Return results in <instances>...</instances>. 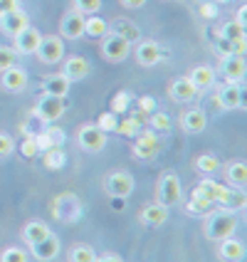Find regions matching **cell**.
I'll return each instance as SVG.
<instances>
[{"mask_svg": "<svg viewBox=\"0 0 247 262\" xmlns=\"http://www.w3.org/2000/svg\"><path fill=\"white\" fill-rule=\"evenodd\" d=\"M168 220V208L161 203H153V205H146L141 210V223L144 225H151V228H159Z\"/></svg>", "mask_w": 247, "mask_h": 262, "instance_id": "d4e9b609", "label": "cell"}, {"mask_svg": "<svg viewBox=\"0 0 247 262\" xmlns=\"http://www.w3.org/2000/svg\"><path fill=\"white\" fill-rule=\"evenodd\" d=\"M0 262H28V252L20 248H8L0 255Z\"/></svg>", "mask_w": 247, "mask_h": 262, "instance_id": "ab89813d", "label": "cell"}, {"mask_svg": "<svg viewBox=\"0 0 247 262\" xmlns=\"http://www.w3.org/2000/svg\"><path fill=\"white\" fill-rule=\"evenodd\" d=\"M247 72V64L242 55H228L222 57V74L228 82H242V77Z\"/></svg>", "mask_w": 247, "mask_h": 262, "instance_id": "9a60e30c", "label": "cell"}, {"mask_svg": "<svg viewBox=\"0 0 247 262\" xmlns=\"http://www.w3.org/2000/svg\"><path fill=\"white\" fill-rule=\"evenodd\" d=\"M181 126L188 134H200L208 126V117H205L203 109H188L181 114Z\"/></svg>", "mask_w": 247, "mask_h": 262, "instance_id": "44dd1931", "label": "cell"}, {"mask_svg": "<svg viewBox=\"0 0 247 262\" xmlns=\"http://www.w3.org/2000/svg\"><path fill=\"white\" fill-rule=\"evenodd\" d=\"M84 17L87 15L77 13V10H70V13L62 15V23H59V32L64 40H77L84 35Z\"/></svg>", "mask_w": 247, "mask_h": 262, "instance_id": "9c48e42d", "label": "cell"}, {"mask_svg": "<svg viewBox=\"0 0 247 262\" xmlns=\"http://www.w3.org/2000/svg\"><path fill=\"white\" fill-rule=\"evenodd\" d=\"M133 156L136 159H144V161H151V159H156L159 156V151H161V139L153 134V131H146L141 129L136 136H133Z\"/></svg>", "mask_w": 247, "mask_h": 262, "instance_id": "7a4b0ae2", "label": "cell"}, {"mask_svg": "<svg viewBox=\"0 0 247 262\" xmlns=\"http://www.w3.org/2000/svg\"><path fill=\"white\" fill-rule=\"evenodd\" d=\"M94 262H124V260H121L119 255H111V252H104L102 257H97Z\"/></svg>", "mask_w": 247, "mask_h": 262, "instance_id": "816d5d0a", "label": "cell"}, {"mask_svg": "<svg viewBox=\"0 0 247 262\" xmlns=\"http://www.w3.org/2000/svg\"><path fill=\"white\" fill-rule=\"evenodd\" d=\"M104 188L114 198H126L133 190V178L126 171H114V173H109L104 178Z\"/></svg>", "mask_w": 247, "mask_h": 262, "instance_id": "ba28073f", "label": "cell"}, {"mask_svg": "<svg viewBox=\"0 0 247 262\" xmlns=\"http://www.w3.org/2000/svg\"><path fill=\"white\" fill-rule=\"evenodd\" d=\"M28 25H30L28 15L23 13L20 8H17V10H10V13H5L3 17H0V28H3L5 35H17L20 30L28 28Z\"/></svg>", "mask_w": 247, "mask_h": 262, "instance_id": "ac0fdd59", "label": "cell"}, {"mask_svg": "<svg viewBox=\"0 0 247 262\" xmlns=\"http://www.w3.org/2000/svg\"><path fill=\"white\" fill-rule=\"evenodd\" d=\"M220 190H222V186H220V183H215V181H210V178H203V181H200V183L195 186V190H193V193L203 195L205 201H210V203H218Z\"/></svg>", "mask_w": 247, "mask_h": 262, "instance_id": "f1b7e54d", "label": "cell"}, {"mask_svg": "<svg viewBox=\"0 0 247 262\" xmlns=\"http://www.w3.org/2000/svg\"><path fill=\"white\" fill-rule=\"evenodd\" d=\"M106 32H109V23H106L104 17H99V15H89V17H84V35H89V37H99V40H102Z\"/></svg>", "mask_w": 247, "mask_h": 262, "instance_id": "83f0119b", "label": "cell"}, {"mask_svg": "<svg viewBox=\"0 0 247 262\" xmlns=\"http://www.w3.org/2000/svg\"><path fill=\"white\" fill-rule=\"evenodd\" d=\"M15 148V141L8 134H0V156H10Z\"/></svg>", "mask_w": 247, "mask_h": 262, "instance_id": "bcb514c9", "label": "cell"}, {"mask_svg": "<svg viewBox=\"0 0 247 262\" xmlns=\"http://www.w3.org/2000/svg\"><path fill=\"white\" fill-rule=\"evenodd\" d=\"M70 79L64 77V74L59 72V74H50V77H44V82H42V87H44V94H52V97H67L70 94Z\"/></svg>", "mask_w": 247, "mask_h": 262, "instance_id": "603a6c76", "label": "cell"}, {"mask_svg": "<svg viewBox=\"0 0 247 262\" xmlns=\"http://www.w3.org/2000/svg\"><path fill=\"white\" fill-rule=\"evenodd\" d=\"M35 144L40 151H47V148H55V146H62V134L57 129H50L40 134V136H35Z\"/></svg>", "mask_w": 247, "mask_h": 262, "instance_id": "4dcf8cb0", "label": "cell"}, {"mask_svg": "<svg viewBox=\"0 0 247 262\" xmlns=\"http://www.w3.org/2000/svg\"><path fill=\"white\" fill-rule=\"evenodd\" d=\"M161 55H163V52H161V45L153 42V40H144V42H139V47H136V59H139L141 67L159 64Z\"/></svg>", "mask_w": 247, "mask_h": 262, "instance_id": "5bb4252c", "label": "cell"}, {"mask_svg": "<svg viewBox=\"0 0 247 262\" xmlns=\"http://www.w3.org/2000/svg\"><path fill=\"white\" fill-rule=\"evenodd\" d=\"M215 102L220 104V109H237L242 104V89L237 87V82H228L225 87H220Z\"/></svg>", "mask_w": 247, "mask_h": 262, "instance_id": "2e32d148", "label": "cell"}, {"mask_svg": "<svg viewBox=\"0 0 247 262\" xmlns=\"http://www.w3.org/2000/svg\"><path fill=\"white\" fill-rule=\"evenodd\" d=\"M121 5H124V8H131V10H136V8H144L146 0H121Z\"/></svg>", "mask_w": 247, "mask_h": 262, "instance_id": "f907efd6", "label": "cell"}, {"mask_svg": "<svg viewBox=\"0 0 247 262\" xmlns=\"http://www.w3.org/2000/svg\"><path fill=\"white\" fill-rule=\"evenodd\" d=\"M0 84L5 92H23L28 87V72L20 70V67H8V70H3Z\"/></svg>", "mask_w": 247, "mask_h": 262, "instance_id": "4fadbf2b", "label": "cell"}, {"mask_svg": "<svg viewBox=\"0 0 247 262\" xmlns=\"http://www.w3.org/2000/svg\"><path fill=\"white\" fill-rule=\"evenodd\" d=\"M228 181L233 183V186H245L247 183V163H242V161H235V163H230L228 166Z\"/></svg>", "mask_w": 247, "mask_h": 262, "instance_id": "f546056e", "label": "cell"}, {"mask_svg": "<svg viewBox=\"0 0 247 262\" xmlns=\"http://www.w3.org/2000/svg\"><path fill=\"white\" fill-rule=\"evenodd\" d=\"M117 124H119V119L114 112H104L102 117L97 119V126L102 131H117Z\"/></svg>", "mask_w": 247, "mask_h": 262, "instance_id": "f35d334b", "label": "cell"}, {"mask_svg": "<svg viewBox=\"0 0 247 262\" xmlns=\"http://www.w3.org/2000/svg\"><path fill=\"white\" fill-rule=\"evenodd\" d=\"M220 37H225V40H230V42H240V40H245V28L237 25L235 20H230V23H225V25L220 28Z\"/></svg>", "mask_w": 247, "mask_h": 262, "instance_id": "1f68e13d", "label": "cell"}, {"mask_svg": "<svg viewBox=\"0 0 247 262\" xmlns=\"http://www.w3.org/2000/svg\"><path fill=\"white\" fill-rule=\"evenodd\" d=\"M235 23H237V25H242V28H247V5H242V8L237 10V17H235Z\"/></svg>", "mask_w": 247, "mask_h": 262, "instance_id": "681fc988", "label": "cell"}, {"mask_svg": "<svg viewBox=\"0 0 247 262\" xmlns=\"http://www.w3.org/2000/svg\"><path fill=\"white\" fill-rule=\"evenodd\" d=\"M44 166H47V168H52V171L62 168V166H64V151H62L59 146L47 148V151H44Z\"/></svg>", "mask_w": 247, "mask_h": 262, "instance_id": "e575fe53", "label": "cell"}, {"mask_svg": "<svg viewBox=\"0 0 247 262\" xmlns=\"http://www.w3.org/2000/svg\"><path fill=\"white\" fill-rule=\"evenodd\" d=\"M55 215L59 220H74L79 215V201L74 195H70V193L59 195L57 201H55Z\"/></svg>", "mask_w": 247, "mask_h": 262, "instance_id": "ffe728a7", "label": "cell"}, {"mask_svg": "<svg viewBox=\"0 0 247 262\" xmlns=\"http://www.w3.org/2000/svg\"><path fill=\"white\" fill-rule=\"evenodd\" d=\"M15 57H17L15 50H10V47H0V72L8 70V67H15Z\"/></svg>", "mask_w": 247, "mask_h": 262, "instance_id": "60d3db41", "label": "cell"}, {"mask_svg": "<svg viewBox=\"0 0 247 262\" xmlns=\"http://www.w3.org/2000/svg\"><path fill=\"white\" fill-rule=\"evenodd\" d=\"M74 10L82 15H94L99 8H102V0H72Z\"/></svg>", "mask_w": 247, "mask_h": 262, "instance_id": "74e56055", "label": "cell"}, {"mask_svg": "<svg viewBox=\"0 0 247 262\" xmlns=\"http://www.w3.org/2000/svg\"><path fill=\"white\" fill-rule=\"evenodd\" d=\"M183 195V188H181V178L175 173H163L159 181V203L161 205H175Z\"/></svg>", "mask_w": 247, "mask_h": 262, "instance_id": "8992f818", "label": "cell"}, {"mask_svg": "<svg viewBox=\"0 0 247 262\" xmlns=\"http://www.w3.org/2000/svg\"><path fill=\"white\" fill-rule=\"evenodd\" d=\"M35 55L40 57V62L44 64H57L59 59L64 57V42H62V37L57 35H47L40 40V47L35 50Z\"/></svg>", "mask_w": 247, "mask_h": 262, "instance_id": "52a82bcc", "label": "cell"}, {"mask_svg": "<svg viewBox=\"0 0 247 262\" xmlns=\"http://www.w3.org/2000/svg\"><path fill=\"white\" fill-rule=\"evenodd\" d=\"M77 144L79 148H84L89 154H97L106 146V131H102L97 124H84L82 129L77 131Z\"/></svg>", "mask_w": 247, "mask_h": 262, "instance_id": "3957f363", "label": "cell"}, {"mask_svg": "<svg viewBox=\"0 0 247 262\" xmlns=\"http://www.w3.org/2000/svg\"><path fill=\"white\" fill-rule=\"evenodd\" d=\"M186 208H188V213H193V215H208V213H210V208H213V203H210V201H205L203 195L193 193Z\"/></svg>", "mask_w": 247, "mask_h": 262, "instance_id": "d6a6232c", "label": "cell"}, {"mask_svg": "<svg viewBox=\"0 0 247 262\" xmlns=\"http://www.w3.org/2000/svg\"><path fill=\"white\" fill-rule=\"evenodd\" d=\"M35 114L42 119L44 124H52L64 114V99L62 97H52V94H42L37 104H35Z\"/></svg>", "mask_w": 247, "mask_h": 262, "instance_id": "277c9868", "label": "cell"}, {"mask_svg": "<svg viewBox=\"0 0 247 262\" xmlns=\"http://www.w3.org/2000/svg\"><path fill=\"white\" fill-rule=\"evenodd\" d=\"M168 92H171V97H173L175 102L181 104H188L195 99V94H198V89L190 84L188 77H178V79H173L171 82V87H168Z\"/></svg>", "mask_w": 247, "mask_h": 262, "instance_id": "e0dca14e", "label": "cell"}, {"mask_svg": "<svg viewBox=\"0 0 247 262\" xmlns=\"http://www.w3.org/2000/svg\"><path fill=\"white\" fill-rule=\"evenodd\" d=\"M220 257L225 262H240L245 257V245L235 237H225L220 240Z\"/></svg>", "mask_w": 247, "mask_h": 262, "instance_id": "484cf974", "label": "cell"}, {"mask_svg": "<svg viewBox=\"0 0 247 262\" xmlns=\"http://www.w3.org/2000/svg\"><path fill=\"white\" fill-rule=\"evenodd\" d=\"M237 230V218H235L230 210H215V213H208L205 220V237L208 240H225V237H233Z\"/></svg>", "mask_w": 247, "mask_h": 262, "instance_id": "6da1fadb", "label": "cell"}, {"mask_svg": "<svg viewBox=\"0 0 247 262\" xmlns=\"http://www.w3.org/2000/svg\"><path fill=\"white\" fill-rule=\"evenodd\" d=\"M20 151H23L25 159H35V156L40 154V148H37V144H35V139H25L23 146H20Z\"/></svg>", "mask_w": 247, "mask_h": 262, "instance_id": "ee69618b", "label": "cell"}, {"mask_svg": "<svg viewBox=\"0 0 247 262\" xmlns=\"http://www.w3.org/2000/svg\"><path fill=\"white\" fill-rule=\"evenodd\" d=\"M17 8H20V0H0V15L17 10Z\"/></svg>", "mask_w": 247, "mask_h": 262, "instance_id": "c3c4849f", "label": "cell"}, {"mask_svg": "<svg viewBox=\"0 0 247 262\" xmlns=\"http://www.w3.org/2000/svg\"><path fill=\"white\" fill-rule=\"evenodd\" d=\"M92 70V64H89L87 57H82V55H70V57L64 59V67H62V74L70 79V82H77V79H84Z\"/></svg>", "mask_w": 247, "mask_h": 262, "instance_id": "8fae6325", "label": "cell"}, {"mask_svg": "<svg viewBox=\"0 0 247 262\" xmlns=\"http://www.w3.org/2000/svg\"><path fill=\"white\" fill-rule=\"evenodd\" d=\"M0 17H3V15H0Z\"/></svg>", "mask_w": 247, "mask_h": 262, "instance_id": "db71d44e", "label": "cell"}, {"mask_svg": "<svg viewBox=\"0 0 247 262\" xmlns=\"http://www.w3.org/2000/svg\"><path fill=\"white\" fill-rule=\"evenodd\" d=\"M50 235V225H44L42 220H30L28 225L23 228V240L28 243V245H35V243H40L42 237Z\"/></svg>", "mask_w": 247, "mask_h": 262, "instance_id": "4316f807", "label": "cell"}, {"mask_svg": "<svg viewBox=\"0 0 247 262\" xmlns=\"http://www.w3.org/2000/svg\"><path fill=\"white\" fill-rule=\"evenodd\" d=\"M129 102H131V94H129V92H119L117 97H114V102H111V112L117 114V112L129 109Z\"/></svg>", "mask_w": 247, "mask_h": 262, "instance_id": "b9f144b4", "label": "cell"}, {"mask_svg": "<svg viewBox=\"0 0 247 262\" xmlns=\"http://www.w3.org/2000/svg\"><path fill=\"white\" fill-rule=\"evenodd\" d=\"M139 109H141V112H148V114H153L156 99H153V97H141V99H139Z\"/></svg>", "mask_w": 247, "mask_h": 262, "instance_id": "7dc6e473", "label": "cell"}, {"mask_svg": "<svg viewBox=\"0 0 247 262\" xmlns=\"http://www.w3.org/2000/svg\"><path fill=\"white\" fill-rule=\"evenodd\" d=\"M30 250H32V257H35V260L50 262V260H55V257L59 255V240L52 233H50L47 237H42L40 243L30 245Z\"/></svg>", "mask_w": 247, "mask_h": 262, "instance_id": "7c38bea8", "label": "cell"}, {"mask_svg": "<svg viewBox=\"0 0 247 262\" xmlns=\"http://www.w3.org/2000/svg\"><path fill=\"white\" fill-rule=\"evenodd\" d=\"M195 168L203 171V173H215L220 168V161L213 154H203V156H198V161H195Z\"/></svg>", "mask_w": 247, "mask_h": 262, "instance_id": "8d00e7d4", "label": "cell"}, {"mask_svg": "<svg viewBox=\"0 0 247 262\" xmlns=\"http://www.w3.org/2000/svg\"><path fill=\"white\" fill-rule=\"evenodd\" d=\"M97 255L89 245H74L72 252H70V262H94Z\"/></svg>", "mask_w": 247, "mask_h": 262, "instance_id": "d590c367", "label": "cell"}, {"mask_svg": "<svg viewBox=\"0 0 247 262\" xmlns=\"http://www.w3.org/2000/svg\"><path fill=\"white\" fill-rule=\"evenodd\" d=\"M200 13H203L205 17H213V15L218 13V10H215V5H213V3H205V5H203V10H200Z\"/></svg>", "mask_w": 247, "mask_h": 262, "instance_id": "f5cc1de1", "label": "cell"}, {"mask_svg": "<svg viewBox=\"0 0 247 262\" xmlns=\"http://www.w3.org/2000/svg\"><path fill=\"white\" fill-rule=\"evenodd\" d=\"M109 32L124 37L129 45H136L141 40V30H139V25H136V23H129V20H114V25H109Z\"/></svg>", "mask_w": 247, "mask_h": 262, "instance_id": "cb8c5ba5", "label": "cell"}, {"mask_svg": "<svg viewBox=\"0 0 247 262\" xmlns=\"http://www.w3.org/2000/svg\"><path fill=\"white\" fill-rule=\"evenodd\" d=\"M141 126H144L141 117H129V119H124V121H119L117 131L121 136H136V134L141 131Z\"/></svg>", "mask_w": 247, "mask_h": 262, "instance_id": "836d02e7", "label": "cell"}, {"mask_svg": "<svg viewBox=\"0 0 247 262\" xmlns=\"http://www.w3.org/2000/svg\"><path fill=\"white\" fill-rule=\"evenodd\" d=\"M129 50H131V45L124 37L114 35V32H106L102 37V55L109 62H124V59L129 57Z\"/></svg>", "mask_w": 247, "mask_h": 262, "instance_id": "5b68a950", "label": "cell"}, {"mask_svg": "<svg viewBox=\"0 0 247 262\" xmlns=\"http://www.w3.org/2000/svg\"><path fill=\"white\" fill-rule=\"evenodd\" d=\"M151 126L159 131H166L171 126V119H168V114H153V117H151Z\"/></svg>", "mask_w": 247, "mask_h": 262, "instance_id": "f6af8a7d", "label": "cell"}, {"mask_svg": "<svg viewBox=\"0 0 247 262\" xmlns=\"http://www.w3.org/2000/svg\"><path fill=\"white\" fill-rule=\"evenodd\" d=\"M218 203L225 205L228 210H240V208H245L247 205V195L242 193L240 186H235V188H228V186H222L218 195Z\"/></svg>", "mask_w": 247, "mask_h": 262, "instance_id": "d6986e66", "label": "cell"}, {"mask_svg": "<svg viewBox=\"0 0 247 262\" xmlns=\"http://www.w3.org/2000/svg\"><path fill=\"white\" fill-rule=\"evenodd\" d=\"M15 37V52H20V55H35V50L40 47V40H42V35H40V30L37 28H23Z\"/></svg>", "mask_w": 247, "mask_h": 262, "instance_id": "30bf717a", "label": "cell"}, {"mask_svg": "<svg viewBox=\"0 0 247 262\" xmlns=\"http://www.w3.org/2000/svg\"><path fill=\"white\" fill-rule=\"evenodd\" d=\"M188 79H190V84L200 92V89H208L215 84V72H213V67H208V64H198V67L190 70Z\"/></svg>", "mask_w": 247, "mask_h": 262, "instance_id": "7402d4cb", "label": "cell"}, {"mask_svg": "<svg viewBox=\"0 0 247 262\" xmlns=\"http://www.w3.org/2000/svg\"><path fill=\"white\" fill-rule=\"evenodd\" d=\"M215 50L220 52V57H228V55H235V42H230V40H225V37H218V42H215Z\"/></svg>", "mask_w": 247, "mask_h": 262, "instance_id": "7bdbcfd3", "label": "cell"}]
</instances>
